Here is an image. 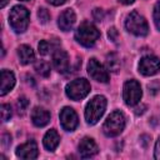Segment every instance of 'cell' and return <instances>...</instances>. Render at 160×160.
Here are the masks:
<instances>
[{"label": "cell", "instance_id": "obj_1", "mask_svg": "<svg viewBox=\"0 0 160 160\" xmlns=\"http://www.w3.org/2000/svg\"><path fill=\"white\" fill-rule=\"evenodd\" d=\"M106 109V99L102 95H96L94 96L86 105L85 109V119L86 122L90 125L96 124L100 118L104 115Z\"/></svg>", "mask_w": 160, "mask_h": 160}, {"label": "cell", "instance_id": "obj_2", "mask_svg": "<svg viewBox=\"0 0 160 160\" xmlns=\"http://www.w3.org/2000/svg\"><path fill=\"white\" fill-rule=\"evenodd\" d=\"M99 36H100L99 30L89 21H84L75 31V39L78 40L79 44H81L85 48H91L96 42Z\"/></svg>", "mask_w": 160, "mask_h": 160}, {"label": "cell", "instance_id": "obj_3", "mask_svg": "<svg viewBox=\"0 0 160 160\" xmlns=\"http://www.w3.org/2000/svg\"><path fill=\"white\" fill-rule=\"evenodd\" d=\"M29 10L21 5H16L11 9L9 15V22L16 32H24L29 25Z\"/></svg>", "mask_w": 160, "mask_h": 160}, {"label": "cell", "instance_id": "obj_4", "mask_svg": "<svg viewBox=\"0 0 160 160\" xmlns=\"http://www.w3.org/2000/svg\"><path fill=\"white\" fill-rule=\"evenodd\" d=\"M125 128V116L121 111H112L102 125L104 134L109 138L118 136Z\"/></svg>", "mask_w": 160, "mask_h": 160}, {"label": "cell", "instance_id": "obj_5", "mask_svg": "<svg viewBox=\"0 0 160 160\" xmlns=\"http://www.w3.org/2000/svg\"><path fill=\"white\" fill-rule=\"evenodd\" d=\"M126 30L136 36H145L149 32V26L144 16H141L138 11H131L125 20Z\"/></svg>", "mask_w": 160, "mask_h": 160}, {"label": "cell", "instance_id": "obj_6", "mask_svg": "<svg viewBox=\"0 0 160 160\" xmlns=\"http://www.w3.org/2000/svg\"><path fill=\"white\" fill-rule=\"evenodd\" d=\"M66 95L71 100H81L90 92V84L86 79H76L69 82L65 88Z\"/></svg>", "mask_w": 160, "mask_h": 160}, {"label": "cell", "instance_id": "obj_7", "mask_svg": "<svg viewBox=\"0 0 160 160\" xmlns=\"http://www.w3.org/2000/svg\"><path fill=\"white\" fill-rule=\"evenodd\" d=\"M141 88L140 84L136 80H128L124 84V90H122V98L126 105L134 106L136 105L140 99H141Z\"/></svg>", "mask_w": 160, "mask_h": 160}, {"label": "cell", "instance_id": "obj_8", "mask_svg": "<svg viewBox=\"0 0 160 160\" xmlns=\"http://www.w3.org/2000/svg\"><path fill=\"white\" fill-rule=\"evenodd\" d=\"M160 70V60L154 55L144 56L139 62V71L145 76H151L159 72Z\"/></svg>", "mask_w": 160, "mask_h": 160}, {"label": "cell", "instance_id": "obj_9", "mask_svg": "<svg viewBox=\"0 0 160 160\" xmlns=\"http://www.w3.org/2000/svg\"><path fill=\"white\" fill-rule=\"evenodd\" d=\"M88 72L94 80H96L99 82H108L109 81V72L96 59H90L89 60Z\"/></svg>", "mask_w": 160, "mask_h": 160}, {"label": "cell", "instance_id": "obj_10", "mask_svg": "<svg viewBox=\"0 0 160 160\" xmlns=\"http://www.w3.org/2000/svg\"><path fill=\"white\" fill-rule=\"evenodd\" d=\"M60 122L66 131H72L78 126V115L74 109L66 106L60 111Z\"/></svg>", "mask_w": 160, "mask_h": 160}, {"label": "cell", "instance_id": "obj_11", "mask_svg": "<svg viewBox=\"0 0 160 160\" xmlns=\"http://www.w3.org/2000/svg\"><path fill=\"white\" fill-rule=\"evenodd\" d=\"M52 65L54 68L64 74L69 70V56H68V52L62 49H55L54 54H52Z\"/></svg>", "mask_w": 160, "mask_h": 160}, {"label": "cell", "instance_id": "obj_12", "mask_svg": "<svg viewBox=\"0 0 160 160\" xmlns=\"http://www.w3.org/2000/svg\"><path fill=\"white\" fill-rule=\"evenodd\" d=\"M16 156L20 159H36L38 158V145L34 140H29L25 144L18 146Z\"/></svg>", "mask_w": 160, "mask_h": 160}, {"label": "cell", "instance_id": "obj_13", "mask_svg": "<svg viewBox=\"0 0 160 160\" xmlns=\"http://www.w3.org/2000/svg\"><path fill=\"white\" fill-rule=\"evenodd\" d=\"M79 152L81 158H91L98 152V145L91 138H84L79 144Z\"/></svg>", "mask_w": 160, "mask_h": 160}, {"label": "cell", "instance_id": "obj_14", "mask_svg": "<svg viewBox=\"0 0 160 160\" xmlns=\"http://www.w3.org/2000/svg\"><path fill=\"white\" fill-rule=\"evenodd\" d=\"M75 20H76L75 12H74L71 9H66V10H64V11L60 14L59 20H58V25H59V28H60L62 31H69V30L74 26Z\"/></svg>", "mask_w": 160, "mask_h": 160}, {"label": "cell", "instance_id": "obj_15", "mask_svg": "<svg viewBox=\"0 0 160 160\" xmlns=\"http://www.w3.org/2000/svg\"><path fill=\"white\" fill-rule=\"evenodd\" d=\"M31 120L32 124L38 128H42L49 124L50 121V112L45 110L44 108H35L31 112Z\"/></svg>", "mask_w": 160, "mask_h": 160}, {"label": "cell", "instance_id": "obj_16", "mask_svg": "<svg viewBox=\"0 0 160 160\" xmlns=\"http://www.w3.org/2000/svg\"><path fill=\"white\" fill-rule=\"evenodd\" d=\"M15 85V76L10 70L2 69L1 70V88H0V95L4 96L8 94Z\"/></svg>", "mask_w": 160, "mask_h": 160}, {"label": "cell", "instance_id": "obj_17", "mask_svg": "<svg viewBox=\"0 0 160 160\" xmlns=\"http://www.w3.org/2000/svg\"><path fill=\"white\" fill-rule=\"evenodd\" d=\"M42 142H44L45 149H48L49 151H54V150L58 148L59 142H60V136H59V134L56 132V130L51 129V130H49V131L45 134Z\"/></svg>", "mask_w": 160, "mask_h": 160}, {"label": "cell", "instance_id": "obj_18", "mask_svg": "<svg viewBox=\"0 0 160 160\" xmlns=\"http://www.w3.org/2000/svg\"><path fill=\"white\" fill-rule=\"evenodd\" d=\"M18 56H19V61L22 65H28V64L32 62L34 59H35L34 50L29 45H21V46H19V49H18Z\"/></svg>", "mask_w": 160, "mask_h": 160}, {"label": "cell", "instance_id": "obj_19", "mask_svg": "<svg viewBox=\"0 0 160 160\" xmlns=\"http://www.w3.org/2000/svg\"><path fill=\"white\" fill-rule=\"evenodd\" d=\"M106 66L112 72H118L119 71V69H120V60H119L116 54H114V52L108 54V56H106Z\"/></svg>", "mask_w": 160, "mask_h": 160}, {"label": "cell", "instance_id": "obj_20", "mask_svg": "<svg viewBox=\"0 0 160 160\" xmlns=\"http://www.w3.org/2000/svg\"><path fill=\"white\" fill-rule=\"evenodd\" d=\"M35 70L38 71V74L39 75H41V76H49L50 75V65L46 62V61H38L36 64H35Z\"/></svg>", "mask_w": 160, "mask_h": 160}, {"label": "cell", "instance_id": "obj_21", "mask_svg": "<svg viewBox=\"0 0 160 160\" xmlns=\"http://www.w3.org/2000/svg\"><path fill=\"white\" fill-rule=\"evenodd\" d=\"M38 48H39V52H40L41 55H46V54H49L50 50H51V44H50L48 40H41V41L39 42Z\"/></svg>", "mask_w": 160, "mask_h": 160}, {"label": "cell", "instance_id": "obj_22", "mask_svg": "<svg viewBox=\"0 0 160 160\" xmlns=\"http://www.w3.org/2000/svg\"><path fill=\"white\" fill-rule=\"evenodd\" d=\"M11 118V108L9 104H2L1 105V119L2 121H8Z\"/></svg>", "mask_w": 160, "mask_h": 160}, {"label": "cell", "instance_id": "obj_23", "mask_svg": "<svg viewBox=\"0 0 160 160\" xmlns=\"http://www.w3.org/2000/svg\"><path fill=\"white\" fill-rule=\"evenodd\" d=\"M154 22L156 28L160 30V1H158L154 8Z\"/></svg>", "mask_w": 160, "mask_h": 160}, {"label": "cell", "instance_id": "obj_24", "mask_svg": "<svg viewBox=\"0 0 160 160\" xmlns=\"http://www.w3.org/2000/svg\"><path fill=\"white\" fill-rule=\"evenodd\" d=\"M38 18H39V20H40L42 24H45V22H48V20L50 19V14L48 12L46 9L41 8V9H39V11H38Z\"/></svg>", "mask_w": 160, "mask_h": 160}, {"label": "cell", "instance_id": "obj_25", "mask_svg": "<svg viewBox=\"0 0 160 160\" xmlns=\"http://www.w3.org/2000/svg\"><path fill=\"white\" fill-rule=\"evenodd\" d=\"M28 105H29V101H28V99L26 98H20L19 100H18V104H16V106H18V110H19V114L21 112H24L25 110H26V108H28Z\"/></svg>", "mask_w": 160, "mask_h": 160}, {"label": "cell", "instance_id": "obj_26", "mask_svg": "<svg viewBox=\"0 0 160 160\" xmlns=\"http://www.w3.org/2000/svg\"><path fill=\"white\" fill-rule=\"evenodd\" d=\"M108 35H109L110 40H112L114 42H116V40H118V31H116V29H115V28H111V29H109V32H108Z\"/></svg>", "mask_w": 160, "mask_h": 160}, {"label": "cell", "instance_id": "obj_27", "mask_svg": "<svg viewBox=\"0 0 160 160\" xmlns=\"http://www.w3.org/2000/svg\"><path fill=\"white\" fill-rule=\"evenodd\" d=\"M154 158L160 160V138L158 139L156 144H155V152H154Z\"/></svg>", "mask_w": 160, "mask_h": 160}, {"label": "cell", "instance_id": "obj_28", "mask_svg": "<svg viewBox=\"0 0 160 160\" xmlns=\"http://www.w3.org/2000/svg\"><path fill=\"white\" fill-rule=\"evenodd\" d=\"M94 18H95L98 21H100V20L102 19V10H101V9H95V10H94Z\"/></svg>", "mask_w": 160, "mask_h": 160}, {"label": "cell", "instance_id": "obj_29", "mask_svg": "<svg viewBox=\"0 0 160 160\" xmlns=\"http://www.w3.org/2000/svg\"><path fill=\"white\" fill-rule=\"evenodd\" d=\"M51 5H54V6H59V5H62L66 0H48Z\"/></svg>", "mask_w": 160, "mask_h": 160}, {"label": "cell", "instance_id": "obj_30", "mask_svg": "<svg viewBox=\"0 0 160 160\" xmlns=\"http://www.w3.org/2000/svg\"><path fill=\"white\" fill-rule=\"evenodd\" d=\"M121 4H124V5H129V4H132L134 2V0H119Z\"/></svg>", "mask_w": 160, "mask_h": 160}, {"label": "cell", "instance_id": "obj_31", "mask_svg": "<svg viewBox=\"0 0 160 160\" xmlns=\"http://www.w3.org/2000/svg\"><path fill=\"white\" fill-rule=\"evenodd\" d=\"M6 2H8V0H0V8H4L6 5Z\"/></svg>", "mask_w": 160, "mask_h": 160}, {"label": "cell", "instance_id": "obj_32", "mask_svg": "<svg viewBox=\"0 0 160 160\" xmlns=\"http://www.w3.org/2000/svg\"><path fill=\"white\" fill-rule=\"evenodd\" d=\"M22 1H28V0H22Z\"/></svg>", "mask_w": 160, "mask_h": 160}]
</instances>
